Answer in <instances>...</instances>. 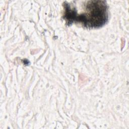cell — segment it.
Segmentation results:
<instances>
[{"label":"cell","instance_id":"6da1fadb","mask_svg":"<svg viewBox=\"0 0 129 129\" xmlns=\"http://www.w3.org/2000/svg\"><path fill=\"white\" fill-rule=\"evenodd\" d=\"M78 4L65 2L63 19L67 25L79 23L87 28H99L105 25L108 18V8L105 1H81Z\"/></svg>","mask_w":129,"mask_h":129}]
</instances>
